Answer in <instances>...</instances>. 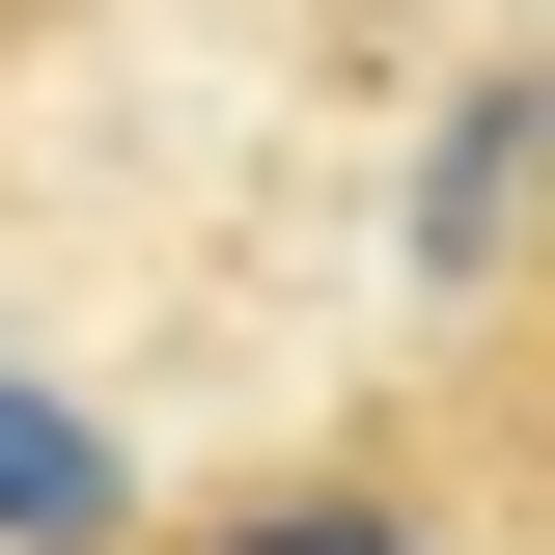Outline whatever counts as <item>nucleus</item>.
I'll return each mask as SVG.
<instances>
[{"mask_svg": "<svg viewBox=\"0 0 555 555\" xmlns=\"http://www.w3.org/2000/svg\"><path fill=\"white\" fill-rule=\"evenodd\" d=\"M112 555H555V361H444L416 334L389 389L167 473Z\"/></svg>", "mask_w": 555, "mask_h": 555, "instance_id": "1", "label": "nucleus"}, {"mask_svg": "<svg viewBox=\"0 0 555 555\" xmlns=\"http://www.w3.org/2000/svg\"><path fill=\"white\" fill-rule=\"evenodd\" d=\"M28 28H56V0H28Z\"/></svg>", "mask_w": 555, "mask_h": 555, "instance_id": "3", "label": "nucleus"}, {"mask_svg": "<svg viewBox=\"0 0 555 555\" xmlns=\"http://www.w3.org/2000/svg\"><path fill=\"white\" fill-rule=\"evenodd\" d=\"M0 28H28V0H0Z\"/></svg>", "mask_w": 555, "mask_h": 555, "instance_id": "2", "label": "nucleus"}]
</instances>
